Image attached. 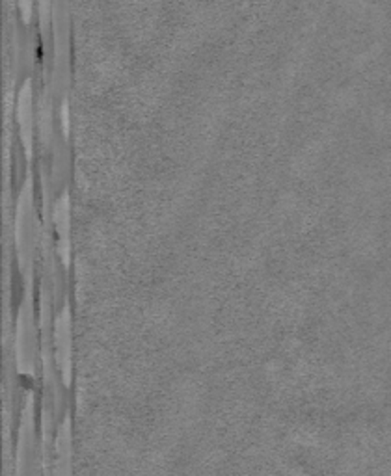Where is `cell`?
Listing matches in <instances>:
<instances>
[{
    "label": "cell",
    "mask_w": 391,
    "mask_h": 476,
    "mask_svg": "<svg viewBox=\"0 0 391 476\" xmlns=\"http://www.w3.org/2000/svg\"><path fill=\"white\" fill-rule=\"evenodd\" d=\"M34 105H32V84L25 82L17 95V121H19V132L23 145H25L26 157L32 155V131H34Z\"/></svg>",
    "instance_id": "1"
},
{
    "label": "cell",
    "mask_w": 391,
    "mask_h": 476,
    "mask_svg": "<svg viewBox=\"0 0 391 476\" xmlns=\"http://www.w3.org/2000/svg\"><path fill=\"white\" fill-rule=\"evenodd\" d=\"M54 225L58 233V248L64 263H69L71 254V208H69V198L64 194L54 207Z\"/></svg>",
    "instance_id": "2"
},
{
    "label": "cell",
    "mask_w": 391,
    "mask_h": 476,
    "mask_svg": "<svg viewBox=\"0 0 391 476\" xmlns=\"http://www.w3.org/2000/svg\"><path fill=\"white\" fill-rule=\"evenodd\" d=\"M17 2H19L21 13H23V20L28 23L32 16V2H34V0H17Z\"/></svg>",
    "instance_id": "3"
},
{
    "label": "cell",
    "mask_w": 391,
    "mask_h": 476,
    "mask_svg": "<svg viewBox=\"0 0 391 476\" xmlns=\"http://www.w3.org/2000/svg\"><path fill=\"white\" fill-rule=\"evenodd\" d=\"M62 125H64V132H69V110H67V105H62Z\"/></svg>",
    "instance_id": "4"
}]
</instances>
